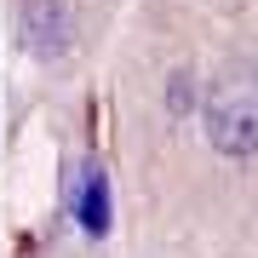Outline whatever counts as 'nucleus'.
Here are the masks:
<instances>
[{"mask_svg":"<svg viewBox=\"0 0 258 258\" xmlns=\"http://www.w3.org/2000/svg\"><path fill=\"white\" fill-rule=\"evenodd\" d=\"M201 120L218 155L252 161L258 155V75H224L201 103Z\"/></svg>","mask_w":258,"mask_h":258,"instance_id":"1","label":"nucleus"},{"mask_svg":"<svg viewBox=\"0 0 258 258\" xmlns=\"http://www.w3.org/2000/svg\"><path fill=\"white\" fill-rule=\"evenodd\" d=\"M69 212H75V224H81V235H92V241L109 235V172H103L98 161H86V166H81Z\"/></svg>","mask_w":258,"mask_h":258,"instance_id":"2","label":"nucleus"},{"mask_svg":"<svg viewBox=\"0 0 258 258\" xmlns=\"http://www.w3.org/2000/svg\"><path fill=\"white\" fill-rule=\"evenodd\" d=\"M23 29H29V46H35L40 57H57V52L69 46V18H63L57 0H29Z\"/></svg>","mask_w":258,"mask_h":258,"instance_id":"3","label":"nucleus"},{"mask_svg":"<svg viewBox=\"0 0 258 258\" xmlns=\"http://www.w3.org/2000/svg\"><path fill=\"white\" fill-rule=\"evenodd\" d=\"M189 103H195V86H189V75H184V69H178V75H172V81H166V109H172V115H184V109H189Z\"/></svg>","mask_w":258,"mask_h":258,"instance_id":"4","label":"nucleus"}]
</instances>
